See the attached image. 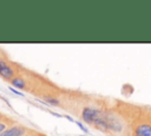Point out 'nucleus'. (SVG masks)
I'll list each match as a JSON object with an SVG mask.
<instances>
[{"label":"nucleus","mask_w":151,"mask_h":136,"mask_svg":"<svg viewBox=\"0 0 151 136\" xmlns=\"http://www.w3.org/2000/svg\"><path fill=\"white\" fill-rule=\"evenodd\" d=\"M106 116V111L98 109V108H93V106H84L81 110V119L87 123V124H92V125H97L100 121H103Z\"/></svg>","instance_id":"nucleus-1"},{"label":"nucleus","mask_w":151,"mask_h":136,"mask_svg":"<svg viewBox=\"0 0 151 136\" xmlns=\"http://www.w3.org/2000/svg\"><path fill=\"white\" fill-rule=\"evenodd\" d=\"M42 98H44V101H45L46 103H48L50 105H53V106H59V105H60V99H58V98L54 97V96L44 95Z\"/></svg>","instance_id":"nucleus-7"},{"label":"nucleus","mask_w":151,"mask_h":136,"mask_svg":"<svg viewBox=\"0 0 151 136\" xmlns=\"http://www.w3.org/2000/svg\"><path fill=\"white\" fill-rule=\"evenodd\" d=\"M76 124H77V127H78L81 131H84L85 134H87V132H88V129H87V128H86V127H85L80 121H76Z\"/></svg>","instance_id":"nucleus-8"},{"label":"nucleus","mask_w":151,"mask_h":136,"mask_svg":"<svg viewBox=\"0 0 151 136\" xmlns=\"http://www.w3.org/2000/svg\"><path fill=\"white\" fill-rule=\"evenodd\" d=\"M106 121H107L110 132H120L123 130L124 124L120 121V118L118 117V115H114L112 112L106 111Z\"/></svg>","instance_id":"nucleus-2"},{"label":"nucleus","mask_w":151,"mask_h":136,"mask_svg":"<svg viewBox=\"0 0 151 136\" xmlns=\"http://www.w3.org/2000/svg\"><path fill=\"white\" fill-rule=\"evenodd\" d=\"M0 76H1V78L9 80V82L15 77L14 76V69L2 58H0Z\"/></svg>","instance_id":"nucleus-3"},{"label":"nucleus","mask_w":151,"mask_h":136,"mask_svg":"<svg viewBox=\"0 0 151 136\" xmlns=\"http://www.w3.org/2000/svg\"><path fill=\"white\" fill-rule=\"evenodd\" d=\"M11 84H12V86H14V89H19V90H22L26 88V80L20 76H15L11 80Z\"/></svg>","instance_id":"nucleus-6"},{"label":"nucleus","mask_w":151,"mask_h":136,"mask_svg":"<svg viewBox=\"0 0 151 136\" xmlns=\"http://www.w3.org/2000/svg\"><path fill=\"white\" fill-rule=\"evenodd\" d=\"M8 89H9V90H11V91H12L13 93H15V95H18V96H24V95H22V92H20V91H18V90H17V89H14L13 86H9Z\"/></svg>","instance_id":"nucleus-10"},{"label":"nucleus","mask_w":151,"mask_h":136,"mask_svg":"<svg viewBox=\"0 0 151 136\" xmlns=\"http://www.w3.org/2000/svg\"><path fill=\"white\" fill-rule=\"evenodd\" d=\"M6 129H7V123L4 122V121H1V122H0V134H1L2 131H5Z\"/></svg>","instance_id":"nucleus-9"},{"label":"nucleus","mask_w":151,"mask_h":136,"mask_svg":"<svg viewBox=\"0 0 151 136\" xmlns=\"http://www.w3.org/2000/svg\"><path fill=\"white\" fill-rule=\"evenodd\" d=\"M26 128L22 125H12L0 134V136H25Z\"/></svg>","instance_id":"nucleus-5"},{"label":"nucleus","mask_w":151,"mask_h":136,"mask_svg":"<svg viewBox=\"0 0 151 136\" xmlns=\"http://www.w3.org/2000/svg\"><path fill=\"white\" fill-rule=\"evenodd\" d=\"M81 136H86V135H81Z\"/></svg>","instance_id":"nucleus-13"},{"label":"nucleus","mask_w":151,"mask_h":136,"mask_svg":"<svg viewBox=\"0 0 151 136\" xmlns=\"http://www.w3.org/2000/svg\"><path fill=\"white\" fill-rule=\"evenodd\" d=\"M133 136H151V124L147 122H140L133 128Z\"/></svg>","instance_id":"nucleus-4"},{"label":"nucleus","mask_w":151,"mask_h":136,"mask_svg":"<svg viewBox=\"0 0 151 136\" xmlns=\"http://www.w3.org/2000/svg\"><path fill=\"white\" fill-rule=\"evenodd\" d=\"M64 117H65L67 121H70V122H74V123H76V119H74L72 116H68V115H64Z\"/></svg>","instance_id":"nucleus-11"},{"label":"nucleus","mask_w":151,"mask_h":136,"mask_svg":"<svg viewBox=\"0 0 151 136\" xmlns=\"http://www.w3.org/2000/svg\"><path fill=\"white\" fill-rule=\"evenodd\" d=\"M2 121V115H0V122Z\"/></svg>","instance_id":"nucleus-12"}]
</instances>
